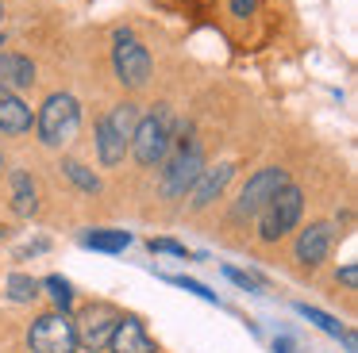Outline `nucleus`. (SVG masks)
<instances>
[{
	"label": "nucleus",
	"mask_w": 358,
	"mask_h": 353,
	"mask_svg": "<svg viewBox=\"0 0 358 353\" xmlns=\"http://www.w3.org/2000/svg\"><path fill=\"white\" fill-rule=\"evenodd\" d=\"M170 142H173V112L162 104V107H155V115L135 123L127 146H131L139 165H158V161L170 153Z\"/></svg>",
	"instance_id": "obj_1"
},
{
	"label": "nucleus",
	"mask_w": 358,
	"mask_h": 353,
	"mask_svg": "<svg viewBox=\"0 0 358 353\" xmlns=\"http://www.w3.org/2000/svg\"><path fill=\"white\" fill-rule=\"evenodd\" d=\"M301 207H304V192L296 188V184H281V188L266 200L262 211H258L266 242H278L281 234H289V230L296 227V219H301Z\"/></svg>",
	"instance_id": "obj_2"
},
{
	"label": "nucleus",
	"mask_w": 358,
	"mask_h": 353,
	"mask_svg": "<svg viewBox=\"0 0 358 353\" xmlns=\"http://www.w3.org/2000/svg\"><path fill=\"white\" fill-rule=\"evenodd\" d=\"M78 123H81L78 100L66 96V92H55L39 112V138L47 146H66L73 135H78Z\"/></svg>",
	"instance_id": "obj_3"
},
{
	"label": "nucleus",
	"mask_w": 358,
	"mask_h": 353,
	"mask_svg": "<svg viewBox=\"0 0 358 353\" xmlns=\"http://www.w3.org/2000/svg\"><path fill=\"white\" fill-rule=\"evenodd\" d=\"M31 353H73L78 350V334H73V322L62 311L43 315L31 322V334H27Z\"/></svg>",
	"instance_id": "obj_4"
},
{
	"label": "nucleus",
	"mask_w": 358,
	"mask_h": 353,
	"mask_svg": "<svg viewBox=\"0 0 358 353\" xmlns=\"http://www.w3.org/2000/svg\"><path fill=\"white\" fill-rule=\"evenodd\" d=\"M124 319V315L116 311V307L108 303H93L81 311V319L73 322V334H78V345H85V350H108V338L112 330H116V322Z\"/></svg>",
	"instance_id": "obj_5"
},
{
	"label": "nucleus",
	"mask_w": 358,
	"mask_h": 353,
	"mask_svg": "<svg viewBox=\"0 0 358 353\" xmlns=\"http://www.w3.org/2000/svg\"><path fill=\"white\" fill-rule=\"evenodd\" d=\"M112 61H116V77L127 84V89H143L150 77V54L147 46H139L127 31L116 35V50H112Z\"/></svg>",
	"instance_id": "obj_6"
},
{
	"label": "nucleus",
	"mask_w": 358,
	"mask_h": 353,
	"mask_svg": "<svg viewBox=\"0 0 358 353\" xmlns=\"http://www.w3.org/2000/svg\"><path fill=\"white\" fill-rule=\"evenodd\" d=\"M201 169H204V158H201V146H181L178 153H173V161H170V169H166V176H162V196H170V200H178V196H185L189 188H193V181L201 176Z\"/></svg>",
	"instance_id": "obj_7"
},
{
	"label": "nucleus",
	"mask_w": 358,
	"mask_h": 353,
	"mask_svg": "<svg viewBox=\"0 0 358 353\" xmlns=\"http://www.w3.org/2000/svg\"><path fill=\"white\" fill-rule=\"evenodd\" d=\"M281 184H289L285 169H262V173H255L247 181V188L239 192V204H235V211L239 215H258L266 207V200L273 196V192L281 188Z\"/></svg>",
	"instance_id": "obj_8"
},
{
	"label": "nucleus",
	"mask_w": 358,
	"mask_h": 353,
	"mask_svg": "<svg viewBox=\"0 0 358 353\" xmlns=\"http://www.w3.org/2000/svg\"><path fill=\"white\" fill-rule=\"evenodd\" d=\"M108 350L112 353H155V342H150V334L143 330L139 319H120L108 338Z\"/></svg>",
	"instance_id": "obj_9"
},
{
	"label": "nucleus",
	"mask_w": 358,
	"mask_h": 353,
	"mask_svg": "<svg viewBox=\"0 0 358 353\" xmlns=\"http://www.w3.org/2000/svg\"><path fill=\"white\" fill-rule=\"evenodd\" d=\"M331 227L327 223H312L308 230H301V238H296V261H304V265H320V261L327 257V250H331Z\"/></svg>",
	"instance_id": "obj_10"
},
{
	"label": "nucleus",
	"mask_w": 358,
	"mask_h": 353,
	"mask_svg": "<svg viewBox=\"0 0 358 353\" xmlns=\"http://www.w3.org/2000/svg\"><path fill=\"white\" fill-rule=\"evenodd\" d=\"M231 173H235V165L231 161H224V165H216V169H201V176L193 181V207H208L212 200L224 192V184L231 181Z\"/></svg>",
	"instance_id": "obj_11"
},
{
	"label": "nucleus",
	"mask_w": 358,
	"mask_h": 353,
	"mask_svg": "<svg viewBox=\"0 0 358 353\" xmlns=\"http://www.w3.org/2000/svg\"><path fill=\"white\" fill-rule=\"evenodd\" d=\"M35 81V66L31 58H24V54H0V89H27V84Z\"/></svg>",
	"instance_id": "obj_12"
},
{
	"label": "nucleus",
	"mask_w": 358,
	"mask_h": 353,
	"mask_svg": "<svg viewBox=\"0 0 358 353\" xmlns=\"http://www.w3.org/2000/svg\"><path fill=\"white\" fill-rule=\"evenodd\" d=\"M31 127V107L24 104L20 96H0V130H8V135H20V130Z\"/></svg>",
	"instance_id": "obj_13"
},
{
	"label": "nucleus",
	"mask_w": 358,
	"mask_h": 353,
	"mask_svg": "<svg viewBox=\"0 0 358 353\" xmlns=\"http://www.w3.org/2000/svg\"><path fill=\"white\" fill-rule=\"evenodd\" d=\"M96 153H101L104 165H120V161H124V153H127V138H120L116 130H112L108 119L96 123Z\"/></svg>",
	"instance_id": "obj_14"
},
{
	"label": "nucleus",
	"mask_w": 358,
	"mask_h": 353,
	"mask_svg": "<svg viewBox=\"0 0 358 353\" xmlns=\"http://www.w3.org/2000/svg\"><path fill=\"white\" fill-rule=\"evenodd\" d=\"M12 207H16V215H31L35 211V184L27 173H12Z\"/></svg>",
	"instance_id": "obj_15"
},
{
	"label": "nucleus",
	"mask_w": 358,
	"mask_h": 353,
	"mask_svg": "<svg viewBox=\"0 0 358 353\" xmlns=\"http://www.w3.org/2000/svg\"><path fill=\"white\" fill-rule=\"evenodd\" d=\"M81 242L89 246V250H104V253H120L127 242H131V234L127 230H89Z\"/></svg>",
	"instance_id": "obj_16"
},
{
	"label": "nucleus",
	"mask_w": 358,
	"mask_h": 353,
	"mask_svg": "<svg viewBox=\"0 0 358 353\" xmlns=\"http://www.w3.org/2000/svg\"><path fill=\"white\" fill-rule=\"evenodd\" d=\"M108 123H112V130H116L120 138L131 142V130H135V123H139V107H135V104H120L116 112L108 115Z\"/></svg>",
	"instance_id": "obj_17"
},
{
	"label": "nucleus",
	"mask_w": 358,
	"mask_h": 353,
	"mask_svg": "<svg viewBox=\"0 0 358 353\" xmlns=\"http://www.w3.org/2000/svg\"><path fill=\"white\" fill-rule=\"evenodd\" d=\"M66 176H70L73 184H78V188H85V192H101V181H96L93 173H89L85 165H81V161H66Z\"/></svg>",
	"instance_id": "obj_18"
},
{
	"label": "nucleus",
	"mask_w": 358,
	"mask_h": 353,
	"mask_svg": "<svg viewBox=\"0 0 358 353\" xmlns=\"http://www.w3.org/2000/svg\"><path fill=\"white\" fill-rule=\"evenodd\" d=\"M8 292H12V299H16V303H27V299H35L39 284H35L31 276H24V273H12L8 276Z\"/></svg>",
	"instance_id": "obj_19"
},
{
	"label": "nucleus",
	"mask_w": 358,
	"mask_h": 353,
	"mask_svg": "<svg viewBox=\"0 0 358 353\" xmlns=\"http://www.w3.org/2000/svg\"><path fill=\"white\" fill-rule=\"evenodd\" d=\"M296 311H301V315H304V319H308V322H316L320 330H327V334H335V338L343 334V322H335L331 315L316 311V307H308V303H301V307H296Z\"/></svg>",
	"instance_id": "obj_20"
},
{
	"label": "nucleus",
	"mask_w": 358,
	"mask_h": 353,
	"mask_svg": "<svg viewBox=\"0 0 358 353\" xmlns=\"http://www.w3.org/2000/svg\"><path fill=\"white\" fill-rule=\"evenodd\" d=\"M43 288H47V292H50V299H55V303H58V307H62V311H66V307H70V299H73V292H70V284H66V280H62V276H47V280H43Z\"/></svg>",
	"instance_id": "obj_21"
},
{
	"label": "nucleus",
	"mask_w": 358,
	"mask_h": 353,
	"mask_svg": "<svg viewBox=\"0 0 358 353\" xmlns=\"http://www.w3.org/2000/svg\"><path fill=\"white\" fill-rule=\"evenodd\" d=\"M173 284H181L185 292H193V296H201V299H208V303H216V292H208L201 280H189V276H173Z\"/></svg>",
	"instance_id": "obj_22"
},
{
	"label": "nucleus",
	"mask_w": 358,
	"mask_h": 353,
	"mask_svg": "<svg viewBox=\"0 0 358 353\" xmlns=\"http://www.w3.org/2000/svg\"><path fill=\"white\" fill-rule=\"evenodd\" d=\"M150 250L155 253H173V257H189V250L181 242H170V238H155V242H150Z\"/></svg>",
	"instance_id": "obj_23"
},
{
	"label": "nucleus",
	"mask_w": 358,
	"mask_h": 353,
	"mask_svg": "<svg viewBox=\"0 0 358 353\" xmlns=\"http://www.w3.org/2000/svg\"><path fill=\"white\" fill-rule=\"evenodd\" d=\"M224 273H227V280H235L239 288H247V292H255V288H258V280H255V276H247L243 269H231V265H227Z\"/></svg>",
	"instance_id": "obj_24"
},
{
	"label": "nucleus",
	"mask_w": 358,
	"mask_h": 353,
	"mask_svg": "<svg viewBox=\"0 0 358 353\" xmlns=\"http://www.w3.org/2000/svg\"><path fill=\"white\" fill-rule=\"evenodd\" d=\"M255 4H258V0H231V12H235V15H243V20H247V15L255 12Z\"/></svg>",
	"instance_id": "obj_25"
},
{
	"label": "nucleus",
	"mask_w": 358,
	"mask_h": 353,
	"mask_svg": "<svg viewBox=\"0 0 358 353\" xmlns=\"http://www.w3.org/2000/svg\"><path fill=\"white\" fill-rule=\"evenodd\" d=\"M339 280L347 284V288H355V284H358V269H355V265H347V269L339 273Z\"/></svg>",
	"instance_id": "obj_26"
},
{
	"label": "nucleus",
	"mask_w": 358,
	"mask_h": 353,
	"mask_svg": "<svg viewBox=\"0 0 358 353\" xmlns=\"http://www.w3.org/2000/svg\"><path fill=\"white\" fill-rule=\"evenodd\" d=\"M0 15H4V4H0Z\"/></svg>",
	"instance_id": "obj_27"
},
{
	"label": "nucleus",
	"mask_w": 358,
	"mask_h": 353,
	"mask_svg": "<svg viewBox=\"0 0 358 353\" xmlns=\"http://www.w3.org/2000/svg\"><path fill=\"white\" fill-rule=\"evenodd\" d=\"M0 46H4V38H0Z\"/></svg>",
	"instance_id": "obj_28"
}]
</instances>
